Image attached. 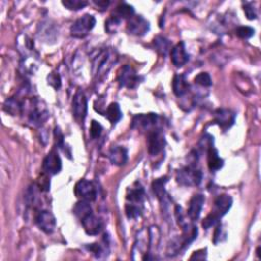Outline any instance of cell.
Instances as JSON below:
<instances>
[{
  "label": "cell",
  "instance_id": "cell-1",
  "mask_svg": "<svg viewBox=\"0 0 261 261\" xmlns=\"http://www.w3.org/2000/svg\"><path fill=\"white\" fill-rule=\"evenodd\" d=\"M119 54L117 50L105 47L99 49L92 57V74L96 80L103 79L118 63Z\"/></svg>",
  "mask_w": 261,
  "mask_h": 261
},
{
  "label": "cell",
  "instance_id": "cell-2",
  "mask_svg": "<svg viewBox=\"0 0 261 261\" xmlns=\"http://www.w3.org/2000/svg\"><path fill=\"white\" fill-rule=\"evenodd\" d=\"M145 202V190L140 183L130 187L126 195V215L130 220H137L143 213Z\"/></svg>",
  "mask_w": 261,
  "mask_h": 261
},
{
  "label": "cell",
  "instance_id": "cell-3",
  "mask_svg": "<svg viewBox=\"0 0 261 261\" xmlns=\"http://www.w3.org/2000/svg\"><path fill=\"white\" fill-rule=\"evenodd\" d=\"M182 236L173 239L169 243L167 247L168 256H176L182 253L187 247H189V245L197 238L198 228L196 226L186 223L184 226H182Z\"/></svg>",
  "mask_w": 261,
  "mask_h": 261
},
{
  "label": "cell",
  "instance_id": "cell-4",
  "mask_svg": "<svg viewBox=\"0 0 261 261\" xmlns=\"http://www.w3.org/2000/svg\"><path fill=\"white\" fill-rule=\"evenodd\" d=\"M28 109V121L34 127H40L49 118V111L45 102L41 99L33 98L25 102L24 110Z\"/></svg>",
  "mask_w": 261,
  "mask_h": 261
},
{
  "label": "cell",
  "instance_id": "cell-5",
  "mask_svg": "<svg viewBox=\"0 0 261 261\" xmlns=\"http://www.w3.org/2000/svg\"><path fill=\"white\" fill-rule=\"evenodd\" d=\"M163 126V120L156 113H141L134 117L132 122V128L142 133H151L153 130H162Z\"/></svg>",
  "mask_w": 261,
  "mask_h": 261
},
{
  "label": "cell",
  "instance_id": "cell-6",
  "mask_svg": "<svg viewBox=\"0 0 261 261\" xmlns=\"http://www.w3.org/2000/svg\"><path fill=\"white\" fill-rule=\"evenodd\" d=\"M134 260H150L152 259L150 254V233L149 228H143L140 233H138L136 242L133 247V256Z\"/></svg>",
  "mask_w": 261,
  "mask_h": 261
},
{
  "label": "cell",
  "instance_id": "cell-7",
  "mask_svg": "<svg viewBox=\"0 0 261 261\" xmlns=\"http://www.w3.org/2000/svg\"><path fill=\"white\" fill-rule=\"evenodd\" d=\"M202 172L198 169L195 164H190L178 170L177 182L182 186H198L202 182Z\"/></svg>",
  "mask_w": 261,
  "mask_h": 261
},
{
  "label": "cell",
  "instance_id": "cell-8",
  "mask_svg": "<svg viewBox=\"0 0 261 261\" xmlns=\"http://www.w3.org/2000/svg\"><path fill=\"white\" fill-rule=\"evenodd\" d=\"M96 20L91 14H85V16L78 19L70 27V35L74 38L82 39L88 35L92 29L95 27Z\"/></svg>",
  "mask_w": 261,
  "mask_h": 261
},
{
  "label": "cell",
  "instance_id": "cell-9",
  "mask_svg": "<svg viewBox=\"0 0 261 261\" xmlns=\"http://www.w3.org/2000/svg\"><path fill=\"white\" fill-rule=\"evenodd\" d=\"M118 82L122 88L135 89L141 83V77L137 74L134 67L127 65L121 68Z\"/></svg>",
  "mask_w": 261,
  "mask_h": 261
},
{
  "label": "cell",
  "instance_id": "cell-10",
  "mask_svg": "<svg viewBox=\"0 0 261 261\" xmlns=\"http://www.w3.org/2000/svg\"><path fill=\"white\" fill-rule=\"evenodd\" d=\"M35 224L47 235L52 234L56 228V219L52 212L48 210H39L35 215Z\"/></svg>",
  "mask_w": 261,
  "mask_h": 261
},
{
  "label": "cell",
  "instance_id": "cell-11",
  "mask_svg": "<svg viewBox=\"0 0 261 261\" xmlns=\"http://www.w3.org/2000/svg\"><path fill=\"white\" fill-rule=\"evenodd\" d=\"M75 194L80 200L90 203L97 198V188L94 183L88 180H81L76 184Z\"/></svg>",
  "mask_w": 261,
  "mask_h": 261
},
{
  "label": "cell",
  "instance_id": "cell-12",
  "mask_svg": "<svg viewBox=\"0 0 261 261\" xmlns=\"http://www.w3.org/2000/svg\"><path fill=\"white\" fill-rule=\"evenodd\" d=\"M147 147L148 152L150 155L155 156L159 153H162L166 145L165 136L163 132V130H153V132L147 134Z\"/></svg>",
  "mask_w": 261,
  "mask_h": 261
},
{
  "label": "cell",
  "instance_id": "cell-13",
  "mask_svg": "<svg viewBox=\"0 0 261 261\" xmlns=\"http://www.w3.org/2000/svg\"><path fill=\"white\" fill-rule=\"evenodd\" d=\"M63 167L62 163V159L55 150L50 151L44 158L42 164V168L44 173L48 175L49 177L55 176L57 173H60Z\"/></svg>",
  "mask_w": 261,
  "mask_h": 261
},
{
  "label": "cell",
  "instance_id": "cell-14",
  "mask_svg": "<svg viewBox=\"0 0 261 261\" xmlns=\"http://www.w3.org/2000/svg\"><path fill=\"white\" fill-rule=\"evenodd\" d=\"M81 223L86 234L89 236H98L104 228L103 221L93 212L85 216L83 220H81Z\"/></svg>",
  "mask_w": 261,
  "mask_h": 261
},
{
  "label": "cell",
  "instance_id": "cell-15",
  "mask_svg": "<svg viewBox=\"0 0 261 261\" xmlns=\"http://www.w3.org/2000/svg\"><path fill=\"white\" fill-rule=\"evenodd\" d=\"M149 22L142 16H134L128 21L127 30L129 34L135 36H144L149 31Z\"/></svg>",
  "mask_w": 261,
  "mask_h": 261
},
{
  "label": "cell",
  "instance_id": "cell-16",
  "mask_svg": "<svg viewBox=\"0 0 261 261\" xmlns=\"http://www.w3.org/2000/svg\"><path fill=\"white\" fill-rule=\"evenodd\" d=\"M214 121L226 132L234 126L236 122V113L227 108H219L214 111Z\"/></svg>",
  "mask_w": 261,
  "mask_h": 261
},
{
  "label": "cell",
  "instance_id": "cell-17",
  "mask_svg": "<svg viewBox=\"0 0 261 261\" xmlns=\"http://www.w3.org/2000/svg\"><path fill=\"white\" fill-rule=\"evenodd\" d=\"M87 110H88V102L87 98L82 90H79L72 100V112L77 121L84 122L87 117Z\"/></svg>",
  "mask_w": 261,
  "mask_h": 261
},
{
  "label": "cell",
  "instance_id": "cell-18",
  "mask_svg": "<svg viewBox=\"0 0 261 261\" xmlns=\"http://www.w3.org/2000/svg\"><path fill=\"white\" fill-rule=\"evenodd\" d=\"M231 205H233V199L229 195L223 194L217 196V198L214 201V205L211 213L215 215L217 219H222L224 215H226L228 210L230 209Z\"/></svg>",
  "mask_w": 261,
  "mask_h": 261
},
{
  "label": "cell",
  "instance_id": "cell-19",
  "mask_svg": "<svg viewBox=\"0 0 261 261\" xmlns=\"http://www.w3.org/2000/svg\"><path fill=\"white\" fill-rule=\"evenodd\" d=\"M171 63L176 67H182L189 61V54L187 53L184 42H180L171 49L170 52Z\"/></svg>",
  "mask_w": 261,
  "mask_h": 261
},
{
  "label": "cell",
  "instance_id": "cell-20",
  "mask_svg": "<svg viewBox=\"0 0 261 261\" xmlns=\"http://www.w3.org/2000/svg\"><path fill=\"white\" fill-rule=\"evenodd\" d=\"M205 202V197L202 194H195L190 202H189V208H188V216L191 221H197L200 214L202 212L203 205H204Z\"/></svg>",
  "mask_w": 261,
  "mask_h": 261
},
{
  "label": "cell",
  "instance_id": "cell-21",
  "mask_svg": "<svg viewBox=\"0 0 261 261\" xmlns=\"http://www.w3.org/2000/svg\"><path fill=\"white\" fill-rule=\"evenodd\" d=\"M108 158L114 165H125L128 162V150L123 146H113L108 152Z\"/></svg>",
  "mask_w": 261,
  "mask_h": 261
},
{
  "label": "cell",
  "instance_id": "cell-22",
  "mask_svg": "<svg viewBox=\"0 0 261 261\" xmlns=\"http://www.w3.org/2000/svg\"><path fill=\"white\" fill-rule=\"evenodd\" d=\"M189 88H190V85H189V83H188L185 76L176 75L175 77H173L172 90H173V93H175L176 96L183 97L184 95H186L188 93V91H189Z\"/></svg>",
  "mask_w": 261,
  "mask_h": 261
},
{
  "label": "cell",
  "instance_id": "cell-23",
  "mask_svg": "<svg viewBox=\"0 0 261 261\" xmlns=\"http://www.w3.org/2000/svg\"><path fill=\"white\" fill-rule=\"evenodd\" d=\"M207 163L210 171H217L224 166V159L220 157L219 151L214 146H211L207 149Z\"/></svg>",
  "mask_w": 261,
  "mask_h": 261
},
{
  "label": "cell",
  "instance_id": "cell-24",
  "mask_svg": "<svg viewBox=\"0 0 261 261\" xmlns=\"http://www.w3.org/2000/svg\"><path fill=\"white\" fill-rule=\"evenodd\" d=\"M87 249H88L96 258L102 259L108 255L109 245H108L106 238H104L102 240V242H99V243L97 242V243H93V244L88 245L87 246Z\"/></svg>",
  "mask_w": 261,
  "mask_h": 261
},
{
  "label": "cell",
  "instance_id": "cell-25",
  "mask_svg": "<svg viewBox=\"0 0 261 261\" xmlns=\"http://www.w3.org/2000/svg\"><path fill=\"white\" fill-rule=\"evenodd\" d=\"M24 106L25 103L22 100L17 97H10L4 102L3 108L8 114L16 117V115H20L24 112Z\"/></svg>",
  "mask_w": 261,
  "mask_h": 261
},
{
  "label": "cell",
  "instance_id": "cell-26",
  "mask_svg": "<svg viewBox=\"0 0 261 261\" xmlns=\"http://www.w3.org/2000/svg\"><path fill=\"white\" fill-rule=\"evenodd\" d=\"M168 179L167 177H163V178H159L157 180H155L152 184V188H153V192L156 195V197L158 198V200L161 202L165 203V199H166V191H165V185L167 183Z\"/></svg>",
  "mask_w": 261,
  "mask_h": 261
},
{
  "label": "cell",
  "instance_id": "cell-27",
  "mask_svg": "<svg viewBox=\"0 0 261 261\" xmlns=\"http://www.w3.org/2000/svg\"><path fill=\"white\" fill-rule=\"evenodd\" d=\"M104 115L106 117V119L110 122L111 125H115L118 122H120L122 117H123V113H122V110H121L119 103L112 102L111 104H109V106H107V108L105 110Z\"/></svg>",
  "mask_w": 261,
  "mask_h": 261
},
{
  "label": "cell",
  "instance_id": "cell-28",
  "mask_svg": "<svg viewBox=\"0 0 261 261\" xmlns=\"http://www.w3.org/2000/svg\"><path fill=\"white\" fill-rule=\"evenodd\" d=\"M40 27H42V30L38 33L40 38L44 40V42L49 43V41H53L56 37V31L53 25L50 23H45L42 24Z\"/></svg>",
  "mask_w": 261,
  "mask_h": 261
},
{
  "label": "cell",
  "instance_id": "cell-29",
  "mask_svg": "<svg viewBox=\"0 0 261 261\" xmlns=\"http://www.w3.org/2000/svg\"><path fill=\"white\" fill-rule=\"evenodd\" d=\"M153 44L154 47L156 49V51L158 53H161L162 55H166L168 53V51L170 50V42L162 36H157L156 38H154L153 40Z\"/></svg>",
  "mask_w": 261,
  "mask_h": 261
},
{
  "label": "cell",
  "instance_id": "cell-30",
  "mask_svg": "<svg viewBox=\"0 0 261 261\" xmlns=\"http://www.w3.org/2000/svg\"><path fill=\"white\" fill-rule=\"evenodd\" d=\"M74 213L80 220H83L85 216L92 213V208L90 206V203L87 201L80 200L74 207Z\"/></svg>",
  "mask_w": 261,
  "mask_h": 261
},
{
  "label": "cell",
  "instance_id": "cell-31",
  "mask_svg": "<svg viewBox=\"0 0 261 261\" xmlns=\"http://www.w3.org/2000/svg\"><path fill=\"white\" fill-rule=\"evenodd\" d=\"M115 16L119 17L122 20H124V19H128L129 20V19H130V18L135 16L134 7L127 4V3H123V4L118 6L117 12H115Z\"/></svg>",
  "mask_w": 261,
  "mask_h": 261
},
{
  "label": "cell",
  "instance_id": "cell-32",
  "mask_svg": "<svg viewBox=\"0 0 261 261\" xmlns=\"http://www.w3.org/2000/svg\"><path fill=\"white\" fill-rule=\"evenodd\" d=\"M62 3L65 8L75 11L81 10L88 5V1H86V0H65V1H63Z\"/></svg>",
  "mask_w": 261,
  "mask_h": 261
},
{
  "label": "cell",
  "instance_id": "cell-33",
  "mask_svg": "<svg viewBox=\"0 0 261 261\" xmlns=\"http://www.w3.org/2000/svg\"><path fill=\"white\" fill-rule=\"evenodd\" d=\"M122 23V19H120L119 17H117L114 14V16H111L106 22H105V30L109 33V34H114L115 32L118 31V29L120 28Z\"/></svg>",
  "mask_w": 261,
  "mask_h": 261
},
{
  "label": "cell",
  "instance_id": "cell-34",
  "mask_svg": "<svg viewBox=\"0 0 261 261\" xmlns=\"http://www.w3.org/2000/svg\"><path fill=\"white\" fill-rule=\"evenodd\" d=\"M254 29L247 26L238 27L236 30V35L241 39H250L252 36H254Z\"/></svg>",
  "mask_w": 261,
  "mask_h": 261
},
{
  "label": "cell",
  "instance_id": "cell-35",
  "mask_svg": "<svg viewBox=\"0 0 261 261\" xmlns=\"http://www.w3.org/2000/svg\"><path fill=\"white\" fill-rule=\"evenodd\" d=\"M194 82L195 84L202 87H210L212 85L211 77L209 76V74H207V72H201V74L196 76Z\"/></svg>",
  "mask_w": 261,
  "mask_h": 261
},
{
  "label": "cell",
  "instance_id": "cell-36",
  "mask_svg": "<svg viewBox=\"0 0 261 261\" xmlns=\"http://www.w3.org/2000/svg\"><path fill=\"white\" fill-rule=\"evenodd\" d=\"M47 84L55 90H59L62 87V79L61 76L59 75V72H50V74L47 76Z\"/></svg>",
  "mask_w": 261,
  "mask_h": 261
},
{
  "label": "cell",
  "instance_id": "cell-37",
  "mask_svg": "<svg viewBox=\"0 0 261 261\" xmlns=\"http://www.w3.org/2000/svg\"><path fill=\"white\" fill-rule=\"evenodd\" d=\"M102 130H103L102 126H101L96 121H92L91 128H90V136L93 140L98 139L101 136V134H102Z\"/></svg>",
  "mask_w": 261,
  "mask_h": 261
},
{
  "label": "cell",
  "instance_id": "cell-38",
  "mask_svg": "<svg viewBox=\"0 0 261 261\" xmlns=\"http://www.w3.org/2000/svg\"><path fill=\"white\" fill-rule=\"evenodd\" d=\"M37 186H38L40 191H49V189H50L49 176L46 175V173H43V175L38 180V185Z\"/></svg>",
  "mask_w": 261,
  "mask_h": 261
},
{
  "label": "cell",
  "instance_id": "cell-39",
  "mask_svg": "<svg viewBox=\"0 0 261 261\" xmlns=\"http://www.w3.org/2000/svg\"><path fill=\"white\" fill-rule=\"evenodd\" d=\"M217 224H220V219H217V217H216L215 215H213L212 213H210V214H208V215L205 217L204 221H203V223H202V227H203V228L208 229V228H210L211 227L216 226Z\"/></svg>",
  "mask_w": 261,
  "mask_h": 261
},
{
  "label": "cell",
  "instance_id": "cell-40",
  "mask_svg": "<svg viewBox=\"0 0 261 261\" xmlns=\"http://www.w3.org/2000/svg\"><path fill=\"white\" fill-rule=\"evenodd\" d=\"M54 138H55V143L57 144V146L64 149L65 151V148H64L65 147V137L59 127H56L54 129Z\"/></svg>",
  "mask_w": 261,
  "mask_h": 261
},
{
  "label": "cell",
  "instance_id": "cell-41",
  "mask_svg": "<svg viewBox=\"0 0 261 261\" xmlns=\"http://www.w3.org/2000/svg\"><path fill=\"white\" fill-rule=\"evenodd\" d=\"M244 12H245L246 17H247L248 20H255L257 18L256 10L253 7L252 3H246L244 5Z\"/></svg>",
  "mask_w": 261,
  "mask_h": 261
},
{
  "label": "cell",
  "instance_id": "cell-42",
  "mask_svg": "<svg viewBox=\"0 0 261 261\" xmlns=\"http://www.w3.org/2000/svg\"><path fill=\"white\" fill-rule=\"evenodd\" d=\"M206 258V249H202L193 253L190 259H205Z\"/></svg>",
  "mask_w": 261,
  "mask_h": 261
},
{
  "label": "cell",
  "instance_id": "cell-43",
  "mask_svg": "<svg viewBox=\"0 0 261 261\" xmlns=\"http://www.w3.org/2000/svg\"><path fill=\"white\" fill-rule=\"evenodd\" d=\"M93 3L98 7V8H101V9H106L109 5V1H107V0H98V1H96V0H94Z\"/></svg>",
  "mask_w": 261,
  "mask_h": 261
},
{
  "label": "cell",
  "instance_id": "cell-44",
  "mask_svg": "<svg viewBox=\"0 0 261 261\" xmlns=\"http://www.w3.org/2000/svg\"><path fill=\"white\" fill-rule=\"evenodd\" d=\"M259 250H260V247H258V248H257V251H256V253H257V256H258V258H260V253H259Z\"/></svg>",
  "mask_w": 261,
  "mask_h": 261
}]
</instances>
